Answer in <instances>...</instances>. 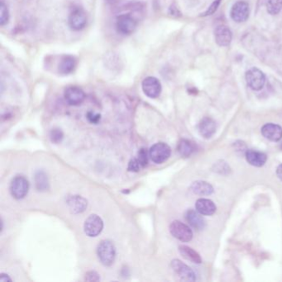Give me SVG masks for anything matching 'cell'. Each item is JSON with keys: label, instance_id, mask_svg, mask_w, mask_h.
<instances>
[{"label": "cell", "instance_id": "obj_1", "mask_svg": "<svg viewBox=\"0 0 282 282\" xmlns=\"http://www.w3.org/2000/svg\"><path fill=\"white\" fill-rule=\"evenodd\" d=\"M97 255L104 266H112L116 257V248L112 241H101L97 248Z\"/></svg>", "mask_w": 282, "mask_h": 282}, {"label": "cell", "instance_id": "obj_2", "mask_svg": "<svg viewBox=\"0 0 282 282\" xmlns=\"http://www.w3.org/2000/svg\"><path fill=\"white\" fill-rule=\"evenodd\" d=\"M171 150L165 142H157L149 150V157L155 164H162L170 157Z\"/></svg>", "mask_w": 282, "mask_h": 282}, {"label": "cell", "instance_id": "obj_3", "mask_svg": "<svg viewBox=\"0 0 282 282\" xmlns=\"http://www.w3.org/2000/svg\"><path fill=\"white\" fill-rule=\"evenodd\" d=\"M138 27V21L131 13L118 16L116 20V28L123 35L133 34Z\"/></svg>", "mask_w": 282, "mask_h": 282}, {"label": "cell", "instance_id": "obj_4", "mask_svg": "<svg viewBox=\"0 0 282 282\" xmlns=\"http://www.w3.org/2000/svg\"><path fill=\"white\" fill-rule=\"evenodd\" d=\"M169 229L174 238L184 243L190 242L193 238V232L191 227L178 220H175L170 224Z\"/></svg>", "mask_w": 282, "mask_h": 282}, {"label": "cell", "instance_id": "obj_5", "mask_svg": "<svg viewBox=\"0 0 282 282\" xmlns=\"http://www.w3.org/2000/svg\"><path fill=\"white\" fill-rule=\"evenodd\" d=\"M245 78L248 86L256 91L261 90L266 83V76L261 70L256 67L249 69L246 72Z\"/></svg>", "mask_w": 282, "mask_h": 282}, {"label": "cell", "instance_id": "obj_6", "mask_svg": "<svg viewBox=\"0 0 282 282\" xmlns=\"http://www.w3.org/2000/svg\"><path fill=\"white\" fill-rule=\"evenodd\" d=\"M29 182L23 175H17L13 178L10 184V193L16 199H22L28 195Z\"/></svg>", "mask_w": 282, "mask_h": 282}, {"label": "cell", "instance_id": "obj_7", "mask_svg": "<svg viewBox=\"0 0 282 282\" xmlns=\"http://www.w3.org/2000/svg\"><path fill=\"white\" fill-rule=\"evenodd\" d=\"M87 20L86 13L83 8H74L69 15V27L73 31H81L86 26Z\"/></svg>", "mask_w": 282, "mask_h": 282}, {"label": "cell", "instance_id": "obj_8", "mask_svg": "<svg viewBox=\"0 0 282 282\" xmlns=\"http://www.w3.org/2000/svg\"><path fill=\"white\" fill-rule=\"evenodd\" d=\"M141 89L144 94L150 99H157L162 93V84L156 77L148 76L142 81Z\"/></svg>", "mask_w": 282, "mask_h": 282}, {"label": "cell", "instance_id": "obj_9", "mask_svg": "<svg viewBox=\"0 0 282 282\" xmlns=\"http://www.w3.org/2000/svg\"><path fill=\"white\" fill-rule=\"evenodd\" d=\"M104 228L102 219L97 214H91L87 218L84 225L85 233L87 236L94 238L99 235Z\"/></svg>", "mask_w": 282, "mask_h": 282}, {"label": "cell", "instance_id": "obj_10", "mask_svg": "<svg viewBox=\"0 0 282 282\" xmlns=\"http://www.w3.org/2000/svg\"><path fill=\"white\" fill-rule=\"evenodd\" d=\"M250 8L248 3L244 1H239L233 4L230 11L231 19L236 23H243L247 21L249 18Z\"/></svg>", "mask_w": 282, "mask_h": 282}, {"label": "cell", "instance_id": "obj_11", "mask_svg": "<svg viewBox=\"0 0 282 282\" xmlns=\"http://www.w3.org/2000/svg\"><path fill=\"white\" fill-rule=\"evenodd\" d=\"M64 97L65 101L72 106H77L84 102L85 94L84 90L78 86H69L65 89Z\"/></svg>", "mask_w": 282, "mask_h": 282}, {"label": "cell", "instance_id": "obj_12", "mask_svg": "<svg viewBox=\"0 0 282 282\" xmlns=\"http://www.w3.org/2000/svg\"><path fill=\"white\" fill-rule=\"evenodd\" d=\"M171 267L173 271L177 274L180 279L186 282H194L196 281V275L191 267H188L186 264L182 261L175 259L171 261Z\"/></svg>", "mask_w": 282, "mask_h": 282}, {"label": "cell", "instance_id": "obj_13", "mask_svg": "<svg viewBox=\"0 0 282 282\" xmlns=\"http://www.w3.org/2000/svg\"><path fill=\"white\" fill-rule=\"evenodd\" d=\"M215 42L220 47H227L232 42L233 34L232 31L227 26L220 25L218 26L214 31Z\"/></svg>", "mask_w": 282, "mask_h": 282}, {"label": "cell", "instance_id": "obj_14", "mask_svg": "<svg viewBox=\"0 0 282 282\" xmlns=\"http://www.w3.org/2000/svg\"><path fill=\"white\" fill-rule=\"evenodd\" d=\"M261 134L270 141H278L282 139V128L274 123H267L261 128Z\"/></svg>", "mask_w": 282, "mask_h": 282}, {"label": "cell", "instance_id": "obj_15", "mask_svg": "<svg viewBox=\"0 0 282 282\" xmlns=\"http://www.w3.org/2000/svg\"><path fill=\"white\" fill-rule=\"evenodd\" d=\"M77 65V60L72 56H63L58 64V72L66 76L74 72Z\"/></svg>", "mask_w": 282, "mask_h": 282}, {"label": "cell", "instance_id": "obj_16", "mask_svg": "<svg viewBox=\"0 0 282 282\" xmlns=\"http://www.w3.org/2000/svg\"><path fill=\"white\" fill-rule=\"evenodd\" d=\"M67 204L71 213L73 214H81L86 209L88 202L82 196H72L67 199Z\"/></svg>", "mask_w": 282, "mask_h": 282}, {"label": "cell", "instance_id": "obj_17", "mask_svg": "<svg viewBox=\"0 0 282 282\" xmlns=\"http://www.w3.org/2000/svg\"><path fill=\"white\" fill-rule=\"evenodd\" d=\"M246 159L252 166L256 167V168H261L267 162V155L263 152L250 149L246 152Z\"/></svg>", "mask_w": 282, "mask_h": 282}, {"label": "cell", "instance_id": "obj_18", "mask_svg": "<svg viewBox=\"0 0 282 282\" xmlns=\"http://www.w3.org/2000/svg\"><path fill=\"white\" fill-rule=\"evenodd\" d=\"M186 220L189 223V225L197 230L203 229L205 225L204 218L202 217V214H199L197 210L196 211L193 209H190L186 212Z\"/></svg>", "mask_w": 282, "mask_h": 282}, {"label": "cell", "instance_id": "obj_19", "mask_svg": "<svg viewBox=\"0 0 282 282\" xmlns=\"http://www.w3.org/2000/svg\"><path fill=\"white\" fill-rule=\"evenodd\" d=\"M196 208L202 215H212L216 211V205L208 198H198L196 201Z\"/></svg>", "mask_w": 282, "mask_h": 282}, {"label": "cell", "instance_id": "obj_20", "mask_svg": "<svg viewBox=\"0 0 282 282\" xmlns=\"http://www.w3.org/2000/svg\"><path fill=\"white\" fill-rule=\"evenodd\" d=\"M198 131L201 136L205 139L211 138L216 132V124L213 119L209 118H204L198 125Z\"/></svg>", "mask_w": 282, "mask_h": 282}, {"label": "cell", "instance_id": "obj_21", "mask_svg": "<svg viewBox=\"0 0 282 282\" xmlns=\"http://www.w3.org/2000/svg\"><path fill=\"white\" fill-rule=\"evenodd\" d=\"M179 252L180 255L183 256L186 260L194 262V263L199 264L202 262V259L199 254L194 249L190 248L188 246L181 245L179 247Z\"/></svg>", "mask_w": 282, "mask_h": 282}, {"label": "cell", "instance_id": "obj_22", "mask_svg": "<svg viewBox=\"0 0 282 282\" xmlns=\"http://www.w3.org/2000/svg\"><path fill=\"white\" fill-rule=\"evenodd\" d=\"M191 191L199 196H210L214 192V188L205 181H196L191 186Z\"/></svg>", "mask_w": 282, "mask_h": 282}, {"label": "cell", "instance_id": "obj_23", "mask_svg": "<svg viewBox=\"0 0 282 282\" xmlns=\"http://www.w3.org/2000/svg\"><path fill=\"white\" fill-rule=\"evenodd\" d=\"M177 151L181 157H191L195 152V145L187 139H181L178 143Z\"/></svg>", "mask_w": 282, "mask_h": 282}, {"label": "cell", "instance_id": "obj_24", "mask_svg": "<svg viewBox=\"0 0 282 282\" xmlns=\"http://www.w3.org/2000/svg\"><path fill=\"white\" fill-rule=\"evenodd\" d=\"M34 181L37 191H46L49 189V180L44 171L42 170L37 171L35 174Z\"/></svg>", "mask_w": 282, "mask_h": 282}, {"label": "cell", "instance_id": "obj_25", "mask_svg": "<svg viewBox=\"0 0 282 282\" xmlns=\"http://www.w3.org/2000/svg\"><path fill=\"white\" fill-rule=\"evenodd\" d=\"M267 12L271 15H277L282 9V0H266Z\"/></svg>", "mask_w": 282, "mask_h": 282}, {"label": "cell", "instance_id": "obj_26", "mask_svg": "<svg viewBox=\"0 0 282 282\" xmlns=\"http://www.w3.org/2000/svg\"><path fill=\"white\" fill-rule=\"evenodd\" d=\"M9 19V13H8V7L5 3L1 2L0 4V25L4 26L8 24Z\"/></svg>", "mask_w": 282, "mask_h": 282}, {"label": "cell", "instance_id": "obj_27", "mask_svg": "<svg viewBox=\"0 0 282 282\" xmlns=\"http://www.w3.org/2000/svg\"><path fill=\"white\" fill-rule=\"evenodd\" d=\"M63 138H64V134L60 128H53L50 133V139L53 143H60L62 141Z\"/></svg>", "mask_w": 282, "mask_h": 282}, {"label": "cell", "instance_id": "obj_28", "mask_svg": "<svg viewBox=\"0 0 282 282\" xmlns=\"http://www.w3.org/2000/svg\"><path fill=\"white\" fill-rule=\"evenodd\" d=\"M148 157L149 152H147L146 148L142 147L139 150V153H138V160L142 168H145L148 164Z\"/></svg>", "mask_w": 282, "mask_h": 282}, {"label": "cell", "instance_id": "obj_29", "mask_svg": "<svg viewBox=\"0 0 282 282\" xmlns=\"http://www.w3.org/2000/svg\"><path fill=\"white\" fill-rule=\"evenodd\" d=\"M141 168H142V167L139 162L138 158L131 160L128 163V170L131 172H139V170H141Z\"/></svg>", "mask_w": 282, "mask_h": 282}, {"label": "cell", "instance_id": "obj_30", "mask_svg": "<svg viewBox=\"0 0 282 282\" xmlns=\"http://www.w3.org/2000/svg\"><path fill=\"white\" fill-rule=\"evenodd\" d=\"M220 3H221V0H214V3H212L210 7H209L208 9H207L206 12L205 13H203V15L204 17H206V16L212 15V14H214L216 11H217L218 8H219V6H220Z\"/></svg>", "mask_w": 282, "mask_h": 282}, {"label": "cell", "instance_id": "obj_31", "mask_svg": "<svg viewBox=\"0 0 282 282\" xmlns=\"http://www.w3.org/2000/svg\"><path fill=\"white\" fill-rule=\"evenodd\" d=\"M86 117L89 123H94V124L99 123V121L101 119V115L98 113L93 112V111L88 112Z\"/></svg>", "mask_w": 282, "mask_h": 282}, {"label": "cell", "instance_id": "obj_32", "mask_svg": "<svg viewBox=\"0 0 282 282\" xmlns=\"http://www.w3.org/2000/svg\"><path fill=\"white\" fill-rule=\"evenodd\" d=\"M99 280H100L99 275L94 271L87 272L85 274V281L87 282H99Z\"/></svg>", "mask_w": 282, "mask_h": 282}, {"label": "cell", "instance_id": "obj_33", "mask_svg": "<svg viewBox=\"0 0 282 282\" xmlns=\"http://www.w3.org/2000/svg\"><path fill=\"white\" fill-rule=\"evenodd\" d=\"M0 282H12V279H11L9 276L7 274H4V273H1L0 275Z\"/></svg>", "mask_w": 282, "mask_h": 282}, {"label": "cell", "instance_id": "obj_34", "mask_svg": "<svg viewBox=\"0 0 282 282\" xmlns=\"http://www.w3.org/2000/svg\"><path fill=\"white\" fill-rule=\"evenodd\" d=\"M277 175L280 180H282V164L280 165L277 169Z\"/></svg>", "mask_w": 282, "mask_h": 282}]
</instances>
